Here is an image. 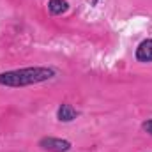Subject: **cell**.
I'll use <instances>...</instances> for the list:
<instances>
[{"mask_svg":"<svg viewBox=\"0 0 152 152\" xmlns=\"http://www.w3.org/2000/svg\"><path fill=\"white\" fill-rule=\"evenodd\" d=\"M48 11L53 16H60L69 11V2L67 0H48Z\"/></svg>","mask_w":152,"mask_h":152,"instance_id":"obj_5","label":"cell"},{"mask_svg":"<svg viewBox=\"0 0 152 152\" xmlns=\"http://www.w3.org/2000/svg\"><path fill=\"white\" fill-rule=\"evenodd\" d=\"M57 76V71L53 67H23V69H14V71H5L0 73V87L7 88H21L28 85H37L42 81H48Z\"/></svg>","mask_w":152,"mask_h":152,"instance_id":"obj_1","label":"cell"},{"mask_svg":"<svg viewBox=\"0 0 152 152\" xmlns=\"http://www.w3.org/2000/svg\"><path fill=\"white\" fill-rule=\"evenodd\" d=\"M78 115H80L78 110H76L73 104H69V103H62L57 108V118L60 122H73V120H76Z\"/></svg>","mask_w":152,"mask_h":152,"instance_id":"obj_4","label":"cell"},{"mask_svg":"<svg viewBox=\"0 0 152 152\" xmlns=\"http://www.w3.org/2000/svg\"><path fill=\"white\" fill-rule=\"evenodd\" d=\"M142 129L147 133V134H151L152 136V118H149V120H145L143 124H142Z\"/></svg>","mask_w":152,"mask_h":152,"instance_id":"obj_6","label":"cell"},{"mask_svg":"<svg viewBox=\"0 0 152 152\" xmlns=\"http://www.w3.org/2000/svg\"><path fill=\"white\" fill-rule=\"evenodd\" d=\"M134 57L138 62L142 64H149L152 62V39H145L138 44L136 51H134Z\"/></svg>","mask_w":152,"mask_h":152,"instance_id":"obj_3","label":"cell"},{"mask_svg":"<svg viewBox=\"0 0 152 152\" xmlns=\"http://www.w3.org/2000/svg\"><path fill=\"white\" fill-rule=\"evenodd\" d=\"M97 4H99V0H92V5H94V7H96Z\"/></svg>","mask_w":152,"mask_h":152,"instance_id":"obj_7","label":"cell"},{"mask_svg":"<svg viewBox=\"0 0 152 152\" xmlns=\"http://www.w3.org/2000/svg\"><path fill=\"white\" fill-rule=\"evenodd\" d=\"M39 147L46 152H69L73 143L64 138H55V136H42L39 140Z\"/></svg>","mask_w":152,"mask_h":152,"instance_id":"obj_2","label":"cell"}]
</instances>
